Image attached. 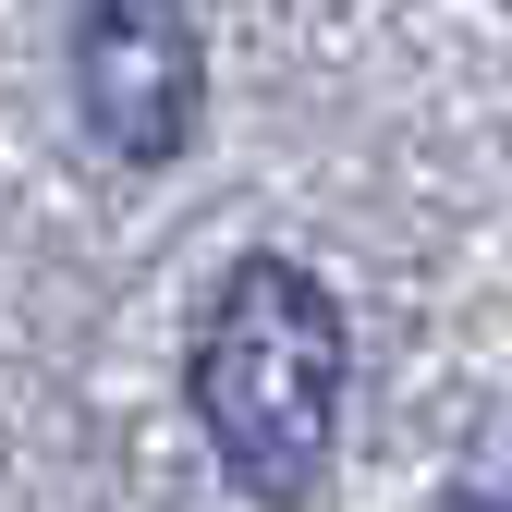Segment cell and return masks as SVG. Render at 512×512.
<instances>
[{
	"mask_svg": "<svg viewBox=\"0 0 512 512\" xmlns=\"http://www.w3.org/2000/svg\"><path fill=\"white\" fill-rule=\"evenodd\" d=\"M74 98H86V135L110 159H183L196 135V98H208V61L183 0H86L74 25Z\"/></svg>",
	"mask_w": 512,
	"mask_h": 512,
	"instance_id": "obj_2",
	"label": "cell"
},
{
	"mask_svg": "<svg viewBox=\"0 0 512 512\" xmlns=\"http://www.w3.org/2000/svg\"><path fill=\"white\" fill-rule=\"evenodd\" d=\"M196 415L220 464L293 512L330 476V415H342V305L317 293L293 256H244L196 330Z\"/></svg>",
	"mask_w": 512,
	"mask_h": 512,
	"instance_id": "obj_1",
	"label": "cell"
}]
</instances>
